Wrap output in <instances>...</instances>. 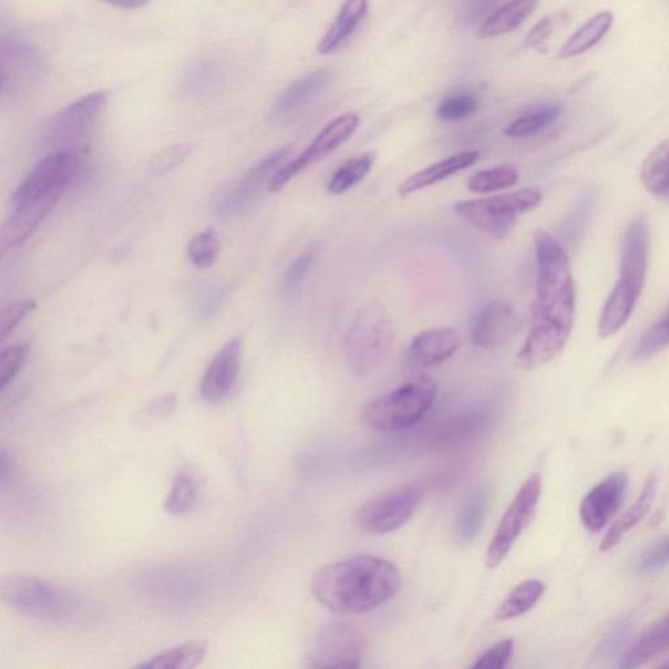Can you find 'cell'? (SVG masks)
<instances>
[{
	"mask_svg": "<svg viewBox=\"0 0 669 669\" xmlns=\"http://www.w3.org/2000/svg\"><path fill=\"white\" fill-rule=\"evenodd\" d=\"M535 251L537 282L531 329L516 354V366L528 372L564 351L576 316V282L564 247L549 233L539 230L535 233Z\"/></svg>",
	"mask_w": 669,
	"mask_h": 669,
	"instance_id": "1",
	"label": "cell"
},
{
	"mask_svg": "<svg viewBox=\"0 0 669 669\" xmlns=\"http://www.w3.org/2000/svg\"><path fill=\"white\" fill-rule=\"evenodd\" d=\"M398 567L388 559L361 555L321 567L311 594L338 615H359L387 605L402 588Z\"/></svg>",
	"mask_w": 669,
	"mask_h": 669,
	"instance_id": "2",
	"label": "cell"
},
{
	"mask_svg": "<svg viewBox=\"0 0 669 669\" xmlns=\"http://www.w3.org/2000/svg\"><path fill=\"white\" fill-rule=\"evenodd\" d=\"M649 250V225L645 217H637L625 231L620 279L601 311L598 329L601 339L613 337L629 321L645 287Z\"/></svg>",
	"mask_w": 669,
	"mask_h": 669,
	"instance_id": "3",
	"label": "cell"
},
{
	"mask_svg": "<svg viewBox=\"0 0 669 669\" xmlns=\"http://www.w3.org/2000/svg\"><path fill=\"white\" fill-rule=\"evenodd\" d=\"M438 394L439 387L432 378L414 377L402 387L363 406L362 423L380 433L404 431L424 419L425 414L432 410Z\"/></svg>",
	"mask_w": 669,
	"mask_h": 669,
	"instance_id": "4",
	"label": "cell"
},
{
	"mask_svg": "<svg viewBox=\"0 0 669 669\" xmlns=\"http://www.w3.org/2000/svg\"><path fill=\"white\" fill-rule=\"evenodd\" d=\"M394 338V326L383 305L377 301L363 305L356 312L346 337L349 368L359 377L372 373L387 358Z\"/></svg>",
	"mask_w": 669,
	"mask_h": 669,
	"instance_id": "5",
	"label": "cell"
},
{
	"mask_svg": "<svg viewBox=\"0 0 669 669\" xmlns=\"http://www.w3.org/2000/svg\"><path fill=\"white\" fill-rule=\"evenodd\" d=\"M542 193L536 188L494 195L490 198L457 202L455 213L472 227L493 237H506L515 228L518 216L541 205Z\"/></svg>",
	"mask_w": 669,
	"mask_h": 669,
	"instance_id": "6",
	"label": "cell"
},
{
	"mask_svg": "<svg viewBox=\"0 0 669 669\" xmlns=\"http://www.w3.org/2000/svg\"><path fill=\"white\" fill-rule=\"evenodd\" d=\"M80 166L76 150L53 152L28 174L14 193L12 207L33 206L52 210L75 177Z\"/></svg>",
	"mask_w": 669,
	"mask_h": 669,
	"instance_id": "7",
	"label": "cell"
},
{
	"mask_svg": "<svg viewBox=\"0 0 669 669\" xmlns=\"http://www.w3.org/2000/svg\"><path fill=\"white\" fill-rule=\"evenodd\" d=\"M0 593L12 609L31 617L53 620L71 615L76 608V599L72 594L33 577H7L2 580Z\"/></svg>",
	"mask_w": 669,
	"mask_h": 669,
	"instance_id": "8",
	"label": "cell"
},
{
	"mask_svg": "<svg viewBox=\"0 0 669 669\" xmlns=\"http://www.w3.org/2000/svg\"><path fill=\"white\" fill-rule=\"evenodd\" d=\"M423 496L424 490L420 485H406L383 493L359 508L356 513V523L368 534L394 533L412 518Z\"/></svg>",
	"mask_w": 669,
	"mask_h": 669,
	"instance_id": "9",
	"label": "cell"
},
{
	"mask_svg": "<svg viewBox=\"0 0 669 669\" xmlns=\"http://www.w3.org/2000/svg\"><path fill=\"white\" fill-rule=\"evenodd\" d=\"M366 653V638L348 622H331L318 631L308 652L309 668H359Z\"/></svg>",
	"mask_w": 669,
	"mask_h": 669,
	"instance_id": "10",
	"label": "cell"
},
{
	"mask_svg": "<svg viewBox=\"0 0 669 669\" xmlns=\"http://www.w3.org/2000/svg\"><path fill=\"white\" fill-rule=\"evenodd\" d=\"M359 125V115L353 113L340 115L338 119L331 121L300 156L290 159L275 174L270 185H268V191L279 193L298 174L309 169L312 165L321 163L333 151H337L341 145L351 140Z\"/></svg>",
	"mask_w": 669,
	"mask_h": 669,
	"instance_id": "11",
	"label": "cell"
},
{
	"mask_svg": "<svg viewBox=\"0 0 669 669\" xmlns=\"http://www.w3.org/2000/svg\"><path fill=\"white\" fill-rule=\"evenodd\" d=\"M542 496L541 475H531L508 506L486 550V564L497 567L512 550L514 543L529 525Z\"/></svg>",
	"mask_w": 669,
	"mask_h": 669,
	"instance_id": "12",
	"label": "cell"
},
{
	"mask_svg": "<svg viewBox=\"0 0 669 669\" xmlns=\"http://www.w3.org/2000/svg\"><path fill=\"white\" fill-rule=\"evenodd\" d=\"M106 92H94L79 99L54 116L50 135L60 144L78 143L89 135L105 111Z\"/></svg>",
	"mask_w": 669,
	"mask_h": 669,
	"instance_id": "13",
	"label": "cell"
},
{
	"mask_svg": "<svg viewBox=\"0 0 669 669\" xmlns=\"http://www.w3.org/2000/svg\"><path fill=\"white\" fill-rule=\"evenodd\" d=\"M628 476L624 472L608 476L581 501L580 519L590 533H600L620 511L627 493Z\"/></svg>",
	"mask_w": 669,
	"mask_h": 669,
	"instance_id": "14",
	"label": "cell"
},
{
	"mask_svg": "<svg viewBox=\"0 0 669 669\" xmlns=\"http://www.w3.org/2000/svg\"><path fill=\"white\" fill-rule=\"evenodd\" d=\"M519 318L511 303L493 300L478 311L472 323L471 339L477 348H501L518 331Z\"/></svg>",
	"mask_w": 669,
	"mask_h": 669,
	"instance_id": "15",
	"label": "cell"
},
{
	"mask_svg": "<svg viewBox=\"0 0 669 669\" xmlns=\"http://www.w3.org/2000/svg\"><path fill=\"white\" fill-rule=\"evenodd\" d=\"M292 155V147L287 145L274 154L261 159L253 169L246 174L238 186L219 205V214L231 216L249 206V203L256 198V195L265 185H270L275 174L278 173L287 159Z\"/></svg>",
	"mask_w": 669,
	"mask_h": 669,
	"instance_id": "16",
	"label": "cell"
},
{
	"mask_svg": "<svg viewBox=\"0 0 669 669\" xmlns=\"http://www.w3.org/2000/svg\"><path fill=\"white\" fill-rule=\"evenodd\" d=\"M243 339L233 338L215 356L202 382V398L207 403H219L235 387L241 369Z\"/></svg>",
	"mask_w": 669,
	"mask_h": 669,
	"instance_id": "17",
	"label": "cell"
},
{
	"mask_svg": "<svg viewBox=\"0 0 669 669\" xmlns=\"http://www.w3.org/2000/svg\"><path fill=\"white\" fill-rule=\"evenodd\" d=\"M462 337L454 329H431L420 332L411 341L409 361L413 368L439 366L460 351Z\"/></svg>",
	"mask_w": 669,
	"mask_h": 669,
	"instance_id": "18",
	"label": "cell"
},
{
	"mask_svg": "<svg viewBox=\"0 0 669 669\" xmlns=\"http://www.w3.org/2000/svg\"><path fill=\"white\" fill-rule=\"evenodd\" d=\"M480 154L477 151L461 152V154L450 156L441 162L429 165L412 176L405 178L398 188L400 198H409L414 193L424 191L439 182L446 179L454 174L469 169L477 163Z\"/></svg>",
	"mask_w": 669,
	"mask_h": 669,
	"instance_id": "19",
	"label": "cell"
},
{
	"mask_svg": "<svg viewBox=\"0 0 669 669\" xmlns=\"http://www.w3.org/2000/svg\"><path fill=\"white\" fill-rule=\"evenodd\" d=\"M657 486L658 478L656 475H651L646 480L644 490L641 494H639L635 505H632L627 513H624L620 518L614 523V526L608 529V533L603 536L600 543L601 552L614 549L629 531L645 519V516L651 511L653 501H656Z\"/></svg>",
	"mask_w": 669,
	"mask_h": 669,
	"instance_id": "20",
	"label": "cell"
},
{
	"mask_svg": "<svg viewBox=\"0 0 669 669\" xmlns=\"http://www.w3.org/2000/svg\"><path fill=\"white\" fill-rule=\"evenodd\" d=\"M669 650V614L646 629L621 659V668H638Z\"/></svg>",
	"mask_w": 669,
	"mask_h": 669,
	"instance_id": "21",
	"label": "cell"
},
{
	"mask_svg": "<svg viewBox=\"0 0 669 669\" xmlns=\"http://www.w3.org/2000/svg\"><path fill=\"white\" fill-rule=\"evenodd\" d=\"M539 0H511L486 18L478 28L480 39L500 38L515 31L534 13Z\"/></svg>",
	"mask_w": 669,
	"mask_h": 669,
	"instance_id": "22",
	"label": "cell"
},
{
	"mask_svg": "<svg viewBox=\"0 0 669 669\" xmlns=\"http://www.w3.org/2000/svg\"><path fill=\"white\" fill-rule=\"evenodd\" d=\"M368 6V0H346L329 32L319 41L318 52L323 55L334 52L366 18Z\"/></svg>",
	"mask_w": 669,
	"mask_h": 669,
	"instance_id": "23",
	"label": "cell"
},
{
	"mask_svg": "<svg viewBox=\"0 0 669 669\" xmlns=\"http://www.w3.org/2000/svg\"><path fill=\"white\" fill-rule=\"evenodd\" d=\"M490 486H482L464 502L455 525L456 539L471 543L478 535L491 504Z\"/></svg>",
	"mask_w": 669,
	"mask_h": 669,
	"instance_id": "24",
	"label": "cell"
},
{
	"mask_svg": "<svg viewBox=\"0 0 669 669\" xmlns=\"http://www.w3.org/2000/svg\"><path fill=\"white\" fill-rule=\"evenodd\" d=\"M614 20V13L609 11L596 14L564 43V47L559 49L558 58L570 60V58L587 53L609 32Z\"/></svg>",
	"mask_w": 669,
	"mask_h": 669,
	"instance_id": "25",
	"label": "cell"
},
{
	"mask_svg": "<svg viewBox=\"0 0 669 669\" xmlns=\"http://www.w3.org/2000/svg\"><path fill=\"white\" fill-rule=\"evenodd\" d=\"M330 79L329 71L319 70L297 80L281 94L278 104L275 106V113L287 115L297 111L298 107L307 104L309 100L322 92L329 85Z\"/></svg>",
	"mask_w": 669,
	"mask_h": 669,
	"instance_id": "26",
	"label": "cell"
},
{
	"mask_svg": "<svg viewBox=\"0 0 669 669\" xmlns=\"http://www.w3.org/2000/svg\"><path fill=\"white\" fill-rule=\"evenodd\" d=\"M641 179L647 192L669 202V140L645 158Z\"/></svg>",
	"mask_w": 669,
	"mask_h": 669,
	"instance_id": "27",
	"label": "cell"
},
{
	"mask_svg": "<svg viewBox=\"0 0 669 669\" xmlns=\"http://www.w3.org/2000/svg\"><path fill=\"white\" fill-rule=\"evenodd\" d=\"M544 593L545 585L542 580L531 579L523 581L501 603L494 617L498 621H507L525 615L539 603Z\"/></svg>",
	"mask_w": 669,
	"mask_h": 669,
	"instance_id": "28",
	"label": "cell"
},
{
	"mask_svg": "<svg viewBox=\"0 0 669 669\" xmlns=\"http://www.w3.org/2000/svg\"><path fill=\"white\" fill-rule=\"evenodd\" d=\"M207 653V644L194 641L167 650L137 666L143 669H192L198 667Z\"/></svg>",
	"mask_w": 669,
	"mask_h": 669,
	"instance_id": "29",
	"label": "cell"
},
{
	"mask_svg": "<svg viewBox=\"0 0 669 669\" xmlns=\"http://www.w3.org/2000/svg\"><path fill=\"white\" fill-rule=\"evenodd\" d=\"M519 172L513 165H500L480 171L469 178V191L476 194H491L507 191L518 184Z\"/></svg>",
	"mask_w": 669,
	"mask_h": 669,
	"instance_id": "30",
	"label": "cell"
},
{
	"mask_svg": "<svg viewBox=\"0 0 669 669\" xmlns=\"http://www.w3.org/2000/svg\"><path fill=\"white\" fill-rule=\"evenodd\" d=\"M375 157V154H366L348 159L334 172L327 185V192L331 195H341L351 191L372 171Z\"/></svg>",
	"mask_w": 669,
	"mask_h": 669,
	"instance_id": "31",
	"label": "cell"
},
{
	"mask_svg": "<svg viewBox=\"0 0 669 669\" xmlns=\"http://www.w3.org/2000/svg\"><path fill=\"white\" fill-rule=\"evenodd\" d=\"M562 107L548 105L519 116L505 128L508 137H528L542 133L558 120Z\"/></svg>",
	"mask_w": 669,
	"mask_h": 669,
	"instance_id": "32",
	"label": "cell"
},
{
	"mask_svg": "<svg viewBox=\"0 0 669 669\" xmlns=\"http://www.w3.org/2000/svg\"><path fill=\"white\" fill-rule=\"evenodd\" d=\"M490 416L488 413L482 412H472L465 414L460 419L450 423L445 429L439 434L438 441L442 446L445 445H456V443L467 441V439L475 435L478 431H482L483 428L488 424Z\"/></svg>",
	"mask_w": 669,
	"mask_h": 669,
	"instance_id": "33",
	"label": "cell"
},
{
	"mask_svg": "<svg viewBox=\"0 0 669 669\" xmlns=\"http://www.w3.org/2000/svg\"><path fill=\"white\" fill-rule=\"evenodd\" d=\"M220 82V71L214 63L205 62L188 72L184 90L188 96L202 97L213 92Z\"/></svg>",
	"mask_w": 669,
	"mask_h": 669,
	"instance_id": "34",
	"label": "cell"
},
{
	"mask_svg": "<svg viewBox=\"0 0 669 669\" xmlns=\"http://www.w3.org/2000/svg\"><path fill=\"white\" fill-rule=\"evenodd\" d=\"M196 498L194 480L191 476L179 475L174 478L169 496L166 498V512L174 516H182L193 511Z\"/></svg>",
	"mask_w": 669,
	"mask_h": 669,
	"instance_id": "35",
	"label": "cell"
},
{
	"mask_svg": "<svg viewBox=\"0 0 669 669\" xmlns=\"http://www.w3.org/2000/svg\"><path fill=\"white\" fill-rule=\"evenodd\" d=\"M220 244L215 230L207 229L196 235L187 246L188 258L200 268L213 266L219 256Z\"/></svg>",
	"mask_w": 669,
	"mask_h": 669,
	"instance_id": "36",
	"label": "cell"
},
{
	"mask_svg": "<svg viewBox=\"0 0 669 669\" xmlns=\"http://www.w3.org/2000/svg\"><path fill=\"white\" fill-rule=\"evenodd\" d=\"M669 347V309L647 330L636 349V359L645 360Z\"/></svg>",
	"mask_w": 669,
	"mask_h": 669,
	"instance_id": "37",
	"label": "cell"
},
{
	"mask_svg": "<svg viewBox=\"0 0 669 669\" xmlns=\"http://www.w3.org/2000/svg\"><path fill=\"white\" fill-rule=\"evenodd\" d=\"M478 101L471 93L454 94L441 101L438 107V116L441 121L455 122L476 114Z\"/></svg>",
	"mask_w": 669,
	"mask_h": 669,
	"instance_id": "38",
	"label": "cell"
},
{
	"mask_svg": "<svg viewBox=\"0 0 669 669\" xmlns=\"http://www.w3.org/2000/svg\"><path fill=\"white\" fill-rule=\"evenodd\" d=\"M194 154V145L192 143H182L173 145V147L158 152L151 158L150 169L155 174H165L184 164L187 158Z\"/></svg>",
	"mask_w": 669,
	"mask_h": 669,
	"instance_id": "39",
	"label": "cell"
},
{
	"mask_svg": "<svg viewBox=\"0 0 669 669\" xmlns=\"http://www.w3.org/2000/svg\"><path fill=\"white\" fill-rule=\"evenodd\" d=\"M177 397L166 394L158 397L148 405H145L140 413L136 414V424L142 428H151L163 423L176 410Z\"/></svg>",
	"mask_w": 669,
	"mask_h": 669,
	"instance_id": "40",
	"label": "cell"
},
{
	"mask_svg": "<svg viewBox=\"0 0 669 669\" xmlns=\"http://www.w3.org/2000/svg\"><path fill=\"white\" fill-rule=\"evenodd\" d=\"M27 346L6 348L0 354V389L4 390L23 368L27 359Z\"/></svg>",
	"mask_w": 669,
	"mask_h": 669,
	"instance_id": "41",
	"label": "cell"
},
{
	"mask_svg": "<svg viewBox=\"0 0 669 669\" xmlns=\"http://www.w3.org/2000/svg\"><path fill=\"white\" fill-rule=\"evenodd\" d=\"M669 565V536L665 537L652 547L647 548L637 558L635 570L639 574H650L663 569Z\"/></svg>",
	"mask_w": 669,
	"mask_h": 669,
	"instance_id": "42",
	"label": "cell"
},
{
	"mask_svg": "<svg viewBox=\"0 0 669 669\" xmlns=\"http://www.w3.org/2000/svg\"><path fill=\"white\" fill-rule=\"evenodd\" d=\"M316 254L309 251L303 254L300 258H297L292 265L288 268L286 275H284L281 290L282 294L287 297L296 294L298 287L301 286V282L305 279V276L308 275L312 264H315Z\"/></svg>",
	"mask_w": 669,
	"mask_h": 669,
	"instance_id": "43",
	"label": "cell"
},
{
	"mask_svg": "<svg viewBox=\"0 0 669 669\" xmlns=\"http://www.w3.org/2000/svg\"><path fill=\"white\" fill-rule=\"evenodd\" d=\"M514 651L513 639H504L485 651L482 657L475 661L472 668L477 669H501L505 668L511 660Z\"/></svg>",
	"mask_w": 669,
	"mask_h": 669,
	"instance_id": "44",
	"label": "cell"
},
{
	"mask_svg": "<svg viewBox=\"0 0 669 669\" xmlns=\"http://www.w3.org/2000/svg\"><path fill=\"white\" fill-rule=\"evenodd\" d=\"M35 309V303L33 301H20L11 305V307L6 308L0 315V340L4 341L14 329L19 326L20 322H23V319Z\"/></svg>",
	"mask_w": 669,
	"mask_h": 669,
	"instance_id": "45",
	"label": "cell"
},
{
	"mask_svg": "<svg viewBox=\"0 0 669 669\" xmlns=\"http://www.w3.org/2000/svg\"><path fill=\"white\" fill-rule=\"evenodd\" d=\"M566 14L564 12L550 14V17L544 18L539 21L526 38L527 48H539L543 43L547 42L552 34H554L556 27L565 20Z\"/></svg>",
	"mask_w": 669,
	"mask_h": 669,
	"instance_id": "46",
	"label": "cell"
},
{
	"mask_svg": "<svg viewBox=\"0 0 669 669\" xmlns=\"http://www.w3.org/2000/svg\"><path fill=\"white\" fill-rule=\"evenodd\" d=\"M500 0H464L461 18L464 24H474L485 17Z\"/></svg>",
	"mask_w": 669,
	"mask_h": 669,
	"instance_id": "47",
	"label": "cell"
},
{
	"mask_svg": "<svg viewBox=\"0 0 669 669\" xmlns=\"http://www.w3.org/2000/svg\"><path fill=\"white\" fill-rule=\"evenodd\" d=\"M225 289L210 288L199 298V316L203 319L213 318L222 307Z\"/></svg>",
	"mask_w": 669,
	"mask_h": 669,
	"instance_id": "48",
	"label": "cell"
},
{
	"mask_svg": "<svg viewBox=\"0 0 669 669\" xmlns=\"http://www.w3.org/2000/svg\"><path fill=\"white\" fill-rule=\"evenodd\" d=\"M103 2L121 10H140L150 3V0H103Z\"/></svg>",
	"mask_w": 669,
	"mask_h": 669,
	"instance_id": "49",
	"label": "cell"
},
{
	"mask_svg": "<svg viewBox=\"0 0 669 669\" xmlns=\"http://www.w3.org/2000/svg\"><path fill=\"white\" fill-rule=\"evenodd\" d=\"M661 667L669 668V661H668V663H666V665H663Z\"/></svg>",
	"mask_w": 669,
	"mask_h": 669,
	"instance_id": "50",
	"label": "cell"
}]
</instances>
